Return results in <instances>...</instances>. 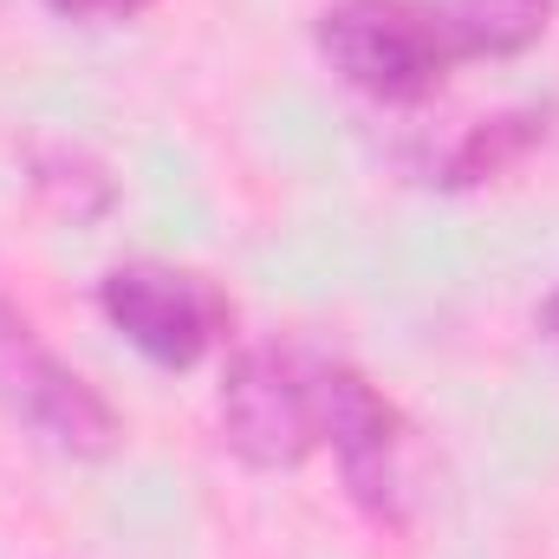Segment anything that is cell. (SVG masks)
Wrapping results in <instances>:
<instances>
[{
    "instance_id": "obj_1",
    "label": "cell",
    "mask_w": 559,
    "mask_h": 559,
    "mask_svg": "<svg viewBox=\"0 0 559 559\" xmlns=\"http://www.w3.org/2000/svg\"><path fill=\"white\" fill-rule=\"evenodd\" d=\"M559 0H332L312 20L319 59L378 105H423L468 59H514L547 39Z\"/></svg>"
},
{
    "instance_id": "obj_2",
    "label": "cell",
    "mask_w": 559,
    "mask_h": 559,
    "mask_svg": "<svg viewBox=\"0 0 559 559\" xmlns=\"http://www.w3.org/2000/svg\"><path fill=\"white\" fill-rule=\"evenodd\" d=\"M319 352L293 338H261L241 345L222 371V442L261 468H299L325 436H319Z\"/></svg>"
},
{
    "instance_id": "obj_3",
    "label": "cell",
    "mask_w": 559,
    "mask_h": 559,
    "mask_svg": "<svg viewBox=\"0 0 559 559\" xmlns=\"http://www.w3.org/2000/svg\"><path fill=\"white\" fill-rule=\"evenodd\" d=\"M0 404L39 442H52L59 455H79V462L111 455L118 436H124L111 397L85 371H72L7 293H0Z\"/></svg>"
},
{
    "instance_id": "obj_4",
    "label": "cell",
    "mask_w": 559,
    "mask_h": 559,
    "mask_svg": "<svg viewBox=\"0 0 559 559\" xmlns=\"http://www.w3.org/2000/svg\"><path fill=\"white\" fill-rule=\"evenodd\" d=\"M319 436L332 442V462H338V481H345L352 508L371 527L397 534L411 521V481H404L411 429H404V411L358 365L325 358L319 365Z\"/></svg>"
},
{
    "instance_id": "obj_5",
    "label": "cell",
    "mask_w": 559,
    "mask_h": 559,
    "mask_svg": "<svg viewBox=\"0 0 559 559\" xmlns=\"http://www.w3.org/2000/svg\"><path fill=\"white\" fill-rule=\"evenodd\" d=\"M98 312L111 319V332H124V345H138L150 365L163 371H189L202 365L222 338H228V293L209 274L169 267V261H124L98 280Z\"/></svg>"
},
{
    "instance_id": "obj_6",
    "label": "cell",
    "mask_w": 559,
    "mask_h": 559,
    "mask_svg": "<svg viewBox=\"0 0 559 559\" xmlns=\"http://www.w3.org/2000/svg\"><path fill=\"white\" fill-rule=\"evenodd\" d=\"M534 143H547V111H501V118H481L468 124L462 138L449 143V156L436 163V182L442 189H475V182H495L508 176Z\"/></svg>"
},
{
    "instance_id": "obj_7",
    "label": "cell",
    "mask_w": 559,
    "mask_h": 559,
    "mask_svg": "<svg viewBox=\"0 0 559 559\" xmlns=\"http://www.w3.org/2000/svg\"><path fill=\"white\" fill-rule=\"evenodd\" d=\"M33 182H39V195H52L66 215H105V209H111V176H105L85 150H66V143L33 150Z\"/></svg>"
},
{
    "instance_id": "obj_8",
    "label": "cell",
    "mask_w": 559,
    "mask_h": 559,
    "mask_svg": "<svg viewBox=\"0 0 559 559\" xmlns=\"http://www.w3.org/2000/svg\"><path fill=\"white\" fill-rule=\"evenodd\" d=\"M59 20H85V26H111V20H138L156 0H46Z\"/></svg>"
},
{
    "instance_id": "obj_9",
    "label": "cell",
    "mask_w": 559,
    "mask_h": 559,
    "mask_svg": "<svg viewBox=\"0 0 559 559\" xmlns=\"http://www.w3.org/2000/svg\"><path fill=\"white\" fill-rule=\"evenodd\" d=\"M540 332L559 345V293H547V299H540Z\"/></svg>"
}]
</instances>
